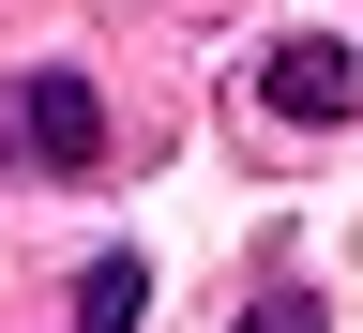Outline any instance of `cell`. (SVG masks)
<instances>
[{
    "mask_svg": "<svg viewBox=\"0 0 363 333\" xmlns=\"http://www.w3.org/2000/svg\"><path fill=\"white\" fill-rule=\"evenodd\" d=\"M0 136H16L30 167H91V152H106V107H91V76H76V61H45V76H16Z\"/></svg>",
    "mask_w": 363,
    "mask_h": 333,
    "instance_id": "1",
    "label": "cell"
},
{
    "mask_svg": "<svg viewBox=\"0 0 363 333\" xmlns=\"http://www.w3.org/2000/svg\"><path fill=\"white\" fill-rule=\"evenodd\" d=\"M272 121H363V61L348 45H272Z\"/></svg>",
    "mask_w": 363,
    "mask_h": 333,
    "instance_id": "2",
    "label": "cell"
},
{
    "mask_svg": "<svg viewBox=\"0 0 363 333\" xmlns=\"http://www.w3.org/2000/svg\"><path fill=\"white\" fill-rule=\"evenodd\" d=\"M136 303H152V258H91L76 273V333H136Z\"/></svg>",
    "mask_w": 363,
    "mask_h": 333,
    "instance_id": "3",
    "label": "cell"
},
{
    "mask_svg": "<svg viewBox=\"0 0 363 333\" xmlns=\"http://www.w3.org/2000/svg\"><path fill=\"white\" fill-rule=\"evenodd\" d=\"M242 333H318V303H303V288H272V303H242Z\"/></svg>",
    "mask_w": 363,
    "mask_h": 333,
    "instance_id": "4",
    "label": "cell"
}]
</instances>
